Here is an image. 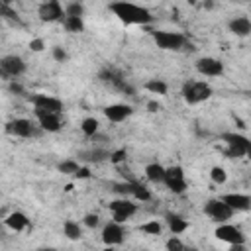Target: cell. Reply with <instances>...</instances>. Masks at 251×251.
<instances>
[{"mask_svg": "<svg viewBox=\"0 0 251 251\" xmlns=\"http://www.w3.org/2000/svg\"><path fill=\"white\" fill-rule=\"evenodd\" d=\"M110 10H112V14L120 22L127 24V25H145V24H149L153 20V16H151V12L147 8L137 6V4H131V2H126V0L112 2L110 4Z\"/></svg>", "mask_w": 251, "mask_h": 251, "instance_id": "cell-1", "label": "cell"}, {"mask_svg": "<svg viewBox=\"0 0 251 251\" xmlns=\"http://www.w3.org/2000/svg\"><path fill=\"white\" fill-rule=\"evenodd\" d=\"M212 96V86L208 82H200V80H192V82H184L182 84V98L188 104H198L204 102Z\"/></svg>", "mask_w": 251, "mask_h": 251, "instance_id": "cell-2", "label": "cell"}, {"mask_svg": "<svg viewBox=\"0 0 251 251\" xmlns=\"http://www.w3.org/2000/svg\"><path fill=\"white\" fill-rule=\"evenodd\" d=\"M222 141H226L227 149H226V155L229 159H237V157H245L247 153V147H249V139L241 133H222Z\"/></svg>", "mask_w": 251, "mask_h": 251, "instance_id": "cell-3", "label": "cell"}, {"mask_svg": "<svg viewBox=\"0 0 251 251\" xmlns=\"http://www.w3.org/2000/svg\"><path fill=\"white\" fill-rule=\"evenodd\" d=\"M204 214H206L208 218H212L214 222L222 224V222L229 220L235 212H233V208H229L222 198H212V200H208V202L204 204Z\"/></svg>", "mask_w": 251, "mask_h": 251, "instance_id": "cell-4", "label": "cell"}, {"mask_svg": "<svg viewBox=\"0 0 251 251\" xmlns=\"http://www.w3.org/2000/svg\"><path fill=\"white\" fill-rule=\"evenodd\" d=\"M153 39H155L157 47L159 49H165V51H178L186 43L184 35H180L176 31H155L153 33Z\"/></svg>", "mask_w": 251, "mask_h": 251, "instance_id": "cell-5", "label": "cell"}, {"mask_svg": "<svg viewBox=\"0 0 251 251\" xmlns=\"http://www.w3.org/2000/svg\"><path fill=\"white\" fill-rule=\"evenodd\" d=\"M165 184H167V188H169L171 192L182 194V192L186 190V186H188V184H186V178H184L182 167H178V165L169 167L167 173H165Z\"/></svg>", "mask_w": 251, "mask_h": 251, "instance_id": "cell-6", "label": "cell"}, {"mask_svg": "<svg viewBox=\"0 0 251 251\" xmlns=\"http://www.w3.org/2000/svg\"><path fill=\"white\" fill-rule=\"evenodd\" d=\"M110 210H112V220L124 224L126 220H129V218L137 212V206H135L131 200H127V198L124 196V198H120V200L110 202Z\"/></svg>", "mask_w": 251, "mask_h": 251, "instance_id": "cell-7", "label": "cell"}, {"mask_svg": "<svg viewBox=\"0 0 251 251\" xmlns=\"http://www.w3.org/2000/svg\"><path fill=\"white\" fill-rule=\"evenodd\" d=\"M214 235L220 239V241H226L229 245H237V243H245V235L241 233V229L237 226H231V224H220L214 231Z\"/></svg>", "mask_w": 251, "mask_h": 251, "instance_id": "cell-8", "label": "cell"}, {"mask_svg": "<svg viewBox=\"0 0 251 251\" xmlns=\"http://www.w3.org/2000/svg\"><path fill=\"white\" fill-rule=\"evenodd\" d=\"M37 14H39V20L41 22H61L67 16L65 10H63V6L59 4V0H45L39 6Z\"/></svg>", "mask_w": 251, "mask_h": 251, "instance_id": "cell-9", "label": "cell"}, {"mask_svg": "<svg viewBox=\"0 0 251 251\" xmlns=\"http://www.w3.org/2000/svg\"><path fill=\"white\" fill-rule=\"evenodd\" d=\"M98 78L102 80V82H106V84H110V86H114L116 90H122V92H127V94H133V88L126 82V78L116 71V69H110V67H106V69H102L100 71V75H98Z\"/></svg>", "mask_w": 251, "mask_h": 251, "instance_id": "cell-10", "label": "cell"}, {"mask_svg": "<svg viewBox=\"0 0 251 251\" xmlns=\"http://www.w3.org/2000/svg\"><path fill=\"white\" fill-rule=\"evenodd\" d=\"M0 67H2V75L6 78H10V76L16 78V76L24 75V71H25V63H24V59L20 55H6V57H2Z\"/></svg>", "mask_w": 251, "mask_h": 251, "instance_id": "cell-11", "label": "cell"}, {"mask_svg": "<svg viewBox=\"0 0 251 251\" xmlns=\"http://www.w3.org/2000/svg\"><path fill=\"white\" fill-rule=\"evenodd\" d=\"M31 104L35 110H43V112H53V114H61L63 112V102L55 96H47V94H33Z\"/></svg>", "mask_w": 251, "mask_h": 251, "instance_id": "cell-12", "label": "cell"}, {"mask_svg": "<svg viewBox=\"0 0 251 251\" xmlns=\"http://www.w3.org/2000/svg\"><path fill=\"white\" fill-rule=\"evenodd\" d=\"M196 71L206 76H220L224 75V63L214 57H202L196 61Z\"/></svg>", "mask_w": 251, "mask_h": 251, "instance_id": "cell-13", "label": "cell"}, {"mask_svg": "<svg viewBox=\"0 0 251 251\" xmlns=\"http://www.w3.org/2000/svg\"><path fill=\"white\" fill-rule=\"evenodd\" d=\"M124 235H126V231L120 222H108L102 229V241L106 245H120L124 241Z\"/></svg>", "mask_w": 251, "mask_h": 251, "instance_id": "cell-14", "label": "cell"}, {"mask_svg": "<svg viewBox=\"0 0 251 251\" xmlns=\"http://www.w3.org/2000/svg\"><path fill=\"white\" fill-rule=\"evenodd\" d=\"M39 122V127L43 131H59L61 129V114H53V112H43V110H33Z\"/></svg>", "mask_w": 251, "mask_h": 251, "instance_id": "cell-15", "label": "cell"}, {"mask_svg": "<svg viewBox=\"0 0 251 251\" xmlns=\"http://www.w3.org/2000/svg\"><path fill=\"white\" fill-rule=\"evenodd\" d=\"M6 129H8L10 133L18 135V137H31V135L37 133V131H35V126H33L29 120H25V118H16V120H12Z\"/></svg>", "mask_w": 251, "mask_h": 251, "instance_id": "cell-16", "label": "cell"}, {"mask_svg": "<svg viewBox=\"0 0 251 251\" xmlns=\"http://www.w3.org/2000/svg\"><path fill=\"white\" fill-rule=\"evenodd\" d=\"M222 200L229 208H233V212H247V210H251V196H247V194L229 192V194H224Z\"/></svg>", "mask_w": 251, "mask_h": 251, "instance_id": "cell-17", "label": "cell"}, {"mask_svg": "<svg viewBox=\"0 0 251 251\" xmlns=\"http://www.w3.org/2000/svg\"><path fill=\"white\" fill-rule=\"evenodd\" d=\"M131 106H127V104H110V106H106L104 108V116L110 120V122H124L126 118H129L131 116Z\"/></svg>", "mask_w": 251, "mask_h": 251, "instance_id": "cell-18", "label": "cell"}, {"mask_svg": "<svg viewBox=\"0 0 251 251\" xmlns=\"http://www.w3.org/2000/svg\"><path fill=\"white\" fill-rule=\"evenodd\" d=\"M4 224L10 229H14V231H24L25 227H29V220H27V216L24 212H12V214H8L6 220H4Z\"/></svg>", "mask_w": 251, "mask_h": 251, "instance_id": "cell-19", "label": "cell"}, {"mask_svg": "<svg viewBox=\"0 0 251 251\" xmlns=\"http://www.w3.org/2000/svg\"><path fill=\"white\" fill-rule=\"evenodd\" d=\"M229 31H231L233 35H237V37H245V35H249V33H251V20L245 18V16H241V18H233V20L229 22Z\"/></svg>", "mask_w": 251, "mask_h": 251, "instance_id": "cell-20", "label": "cell"}, {"mask_svg": "<svg viewBox=\"0 0 251 251\" xmlns=\"http://www.w3.org/2000/svg\"><path fill=\"white\" fill-rule=\"evenodd\" d=\"M165 220H167V224H169V227H171L173 233H184L188 229V222L182 216H178V214H171L169 212L165 216Z\"/></svg>", "mask_w": 251, "mask_h": 251, "instance_id": "cell-21", "label": "cell"}, {"mask_svg": "<svg viewBox=\"0 0 251 251\" xmlns=\"http://www.w3.org/2000/svg\"><path fill=\"white\" fill-rule=\"evenodd\" d=\"M165 173H167V169L159 163H151L145 167V176L151 182H165Z\"/></svg>", "mask_w": 251, "mask_h": 251, "instance_id": "cell-22", "label": "cell"}, {"mask_svg": "<svg viewBox=\"0 0 251 251\" xmlns=\"http://www.w3.org/2000/svg\"><path fill=\"white\" fill-rule=\"evenodd\" d=\"M110 151H106V149H92V151H88V153H80V157L82 159H86V161H92V163H102V161H110Z\"/></svg>", "mask_w": 251, "mask_h": 251, "instance_id": "cell-23", "label": "cell"}, {"mask_svg": "<svg viewBox=\"0 0 251 251\" xmlns=\"http://www.w3.org/2000/svg\"><path fill=\"white\" fill-rule=\"evenodd\" d=\"M63 24H65L67 31H71V33H80L84 29V24H82L80 16H65Z\"/></svg>", "mask_w": 251, "mask_h": 251, "instance_id": "cell-24", "label": "cell"}, {"mask_svg": "<svg viewBox=\"0 0 251 251\" xmlns=\"http://www.w3.org/2000/svg\"><path fill=\"white\" fill-rule=\"evenodd\" d=\"M63 233H65L69 239H80V235H82V229H80V226H78L76 222H73V220H67V222L63 224Z\"/></svg>", "mask_w": 251, "mask_h": 251, "instance_id": "cell-25", "label": "cell"}, {"mask_svg": "<svg viewBox=\"0 0 251 251\" xmlns=\"http://www.w3.org/2000/svg\"><path fill=\"white\" fill-rule=\"evenodd\" d=\"M145 88L149 90V92H153V94H167V90H169V86H167V82L165 80H159V78H151V80H147L145 82Z\"/></svg>", "mask_w": 251, "mask_h": 251, "instance_id": "cell-26", "label": "cell"}, {"mask_svg": "<svg viewBox=\"0 0 251 251\" xmlns=\"http://www.w3.org/2000/svg\"><path fill=\"white\" fill-rule=\"evenodd\" d=\"M80 129H82L84 135L94 137L96 131H98V120H96V118H84L82 124H80Z\"/></svg>", "mask_w": 251, "mask_h": 251, "instance_id": "cell-27", "label": "cell"}, {"mask_svg": "<svg viewBox=\"0 0 251 251\" xmlns=\"http://www.w3.org/2000/svg\"><path fill=\"white\" fill-rule=\"evenodd\" d=\"M57 169H59V173H63V175H76L80 167H78V163H76V161L67 159V161H61Z\"/></svg>", "mask_w": 251, "mask_h": 251, "instance_id": "cell-28", "label": "cell"}, {"mask_svg": "<svg viewBox=\"0 0 251 251\" xmlns=\"http://www.w3.org/2000/svg\"><path fill=\"white\" fill-rule=\"evenodd\" d=\"M131 196H133L135 200H141V202L151 200V192H149V188H145V186H143V184H139V182H135V184H133Z\"/></svg>", "mask_w": 251, "mask_h": 251, "instance_id": "cell-29", "label": "cell"}, {"mask_svg": "<svg viewBox=\"0 0 251 251\" xmlns=\"http://www.w3.org/2000/svg\"><path fill=\"white\" fill-rule=\"evenodd\" d=\"M65 14H67V16H80V18H82V14H84V6H82V2H80V0H73V2H69L67 8H65Z\"/></svg>", "mask_w": 251, "mask_h": 251, "instance_id": "cell-30", "label": "cell"}, {"mask_svg": "<svg viewBox=\"0 0 251 251\" xmlns=\"http://www.w3.org/2000/svg\"><path fill=\"white\" fill-rule=\"evenodd\" d=\"M139 229H141L143 233H147V235H159V233H161V224H159L157 220H151V222L141 224Z\"/></svg>", "mask_w": 251, "mask_h": 251, "instance_id": "cell-31", "label": "cell"}, {"mask_svg": "<svg viewBox=\"0 0 251 251\" xmlns=\"http://www.w3.org/2000/svg\"><path fill=\"white\" fill-rule=\"evenodd\" d=\"M210 178H212L216 184H224V182L227 180V173H226L224 167H212V171H210Z\"/></svg>", "mask_w": 251, "mask_h": 251, "instance_id": "cell-32", "label": "cell"}, {"mask_svg": "<svg viewBox=\"0 0 251 251\" xmlns=\"http://www.w3.org/2000/svg\"><path fill=\"white\" fill-rule=\"evenodd\" d=\"M133 184H135V180H126V182H118V184H114V192H118V194H124V196H127V194H131V190H133Z\"/></svg>", "mask_w": 251, "mask_h": 251, "instance_id": "cell-33", "label": "cell"}, {"mask_svg": "<svg viewBox=\"0 0 251 251\" xmlns=\"http://www.w3.org/2000/svg\"><path fill=\"white\" fill-rule=\"evenodd\" d=\"M2 18H4L6 22H10V24H20L18 12H16V10H12V8H10V6H6V4H2Z\"/></svg>", "mask_w": 251, "mask_h": 251, "instance_id": "cell-34", "label": "cell"}, {"mask_svg": "<svg viewBox=\"0 0 251 251\" xmlns=\"http://www.w3.org/2000/svg\"><path fill=\"white\" fill-rule=\"evenodd\" d=\"M126 157H127L126 149H116V151H112V155H110V163L120 165V163H124V161H126Z\"/></svg>", "mask_w": 251, "mask_h": 251, "instance_id": "cell-35", "label": "cell"}, {"mask_svg": "<svg viewBox=\"0 0 251 251\" xmlns=\"http://www.w3.org/2000/svg\"><path fill=\"white\" fill-rule=\"evenodd\" d=\"M82 222H84L86 227H96V226L100 224V218H98V214H86V216L82 218Z\"/></svg>", "mask_w": 251, "mask_h": 251, "instance_id": "cell-36", "label": "cell"}, {"mask_svg": "<svg viewBox=\"0 0 251 251\" xmlns=\"http://www.w3.org/2000/svg\"><path fill=\"white\" fill-rule=\"evenodd\" d=\"M167 249H171V251H182L184 249V243L180 239H176V237H171L167 241Z\"/></svg>", "mask_w": 251, "mask_h": 251, "instance_id": "cell-37", "label": "cell"}, {"mask_svg": "<svg viewBox=\"0 0 251 251\" xmlns=\"http://www.w3.org/2000/svg\"><path fill=\"white\" fill-rule=\"evenodd\" d=\"M53 59L55 61H59V63H63V61H67V51L63 49V47H53Z\"/></svg>", "mask_w": 251, "mask_h": 251, "instance_id": "cell-38", "label": "cell"}, {"mask_svg": "<svg viewBox=\"0 0 251 251\" xmlns=\"http://www.w3.org/2000/svg\"><path fill=\"white\" fill-rule=\"evenodd\" d=\"M43 47H45V43H43V39H39V37H35V39H31V41H29V49H31V51H35V53L43 51Z\"/></svg>", "mask_w": 251, "mask_h": 251, "instance_id": "cell-39", "label": "cell"}, {"mask_svg": "<svg viewBox=\"0 0 251 251\" xmlns=\"http://www.w3.org/2000/svg\"><path fill=\"white\" fill-rule=\"evenodd\" d=\"M8 88H10V92H14V94H24V86H22L20 82H16V80H12Z\"/></svg>", "mask_w": 251, "mask_h": 251, "instance_id": "cell-40", "label": "cell"}, {"mask_svg": "<svg viewBox=\"0 0 251 251\" xmlns=\"http://www.w3.org/2000/svg\"><path fill=\"white\" fill-rule=\"evenodd\" d=\"M75 176H76V178H90V169H88V167H80Z\"/></svg>", "mask_w": 251, "mask_h": 251, "instance_id": "cell-41", "label": "cell"}, {"mask_svg": "<svg viewBox=\"0 0 251 251\" xmlns=\"http://www.w3.org/2000/svg\"><path fill=\"white\" fill-rule=\"evenodd\" d=\"M147 110H149V112H159V110H161V104L155 102V100H149V102H147Z\"/></svg>", "mask_w": 251, "mask_h": 251, "instance_id": "cell-42", "label": "cell"}, {"mask_svg": "<svg viewBox=\"0 0 251 251\" xmlns=\"http://www.w3.org/2000/svg\"><path fill=\"white\" fill-rule=\"evenodd\" d=\"M245 155H247V157L251 159V143H249V147H247V153H245Z\"/></svg>", "mask_w": 251, "mask_h": 251, "instance_id": "cell-43", "label": "cell"}, {"mask_svg": "<svg viewBox=\"0 0 251 251\" xmlns=\"http://www.w3.org/2000/svg\"><path fill=\"white\" fill-rule=\"evenodd\" d=\"M10 2H12V0H2V4H6V6H10Z\"/></svg>", "mask_w": 251, "mask_h": 251, "instance_id": "cell-44", "label": "cell"}, {"mask_svg": "<svg viewBox=\"0 0 251 251\" xmlns=\"http://www.w3.org/2000/svg\"><path fill=\"white\" fill-rule=\"evenodd\" d=\"M194 2H196V0H190V4H194Z\"/></svg>", "mask_w": 251, "mask_h": 251, "instance_id": "cell-45", "label": "cell"}]
</instances>
